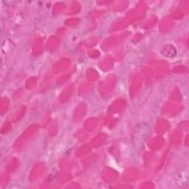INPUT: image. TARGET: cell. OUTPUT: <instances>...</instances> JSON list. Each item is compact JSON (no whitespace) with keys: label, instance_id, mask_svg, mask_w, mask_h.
Listing matches in <instances>:
<instances>
[{"label":"cell","instance_id":"18","mask_svg":"<svg viewBox=\"0 0 189 189\" xmlns=\"http://www.w3.org/2000/svg\"><path fill=\"white\" fill-rule=\"evenodd\" d=\"M104 141V137L103 135H98V137H97L96 138L92 141V144H93L94 146H98L100 145L103 143Z\"/></svg>","mask_w":189,"mask_h":189},{"label":"cell","instance_id":"23","mask_svg":"<svg viewBox=\"0 0 189 189\" xmlns=\"http://www.w3.org/2000/svg\"><path fill=\"white\" fill-rule=\"evenodd\" d=\"M33 80V78H31V79H30V80L28 81H27V87H28V88H31V87H33L34 86V84H35V81H36V80H34L33 81H32Z\"/></svg>","mask_w":189,"mask_h":189},{"label":"cell","instance_id":"16","mask_svg":"<svg viewBox=\"0 0 189 189\" xmlns=\"http://www.w3.org/2000/svg\"><path fill=\"white\" fill-rule=\"evenodd\" d=\"M123 105H124L123 101L117 100V101H116V102L115 103L114 105L112 106V109H113V110L117 112V111H119L121 109H123Z\"/></svg>","mask_w":189,"mask_h":189},{"label":"cell","instance_id":"17","mask_svg":"<svg viewBox=\"0 0 189 189\" xmlns=\"http://www.w3.org/2000/svg\"><path fill=\"white\" fill-rule=\"evenodd\" d=\"M89 150H90V149H89V146H84L83 147H81L80 149L78 150V152L76 151V155H78V157H80V156H82V155H84V154H87L88 151H89Z\"/></svg>","mask_w":189,"mask_h":189},{"label":"cell","instance_id":"6","mask_svg":"<svg viewBox=\"0 0 189 189\" xmlns=\"http://www.w3.org/2000/svg\"><path fill=\"white\" fill-rule=\"evenodd\" d=\"M67 62H68L67 61L64 60L59 62L57 64H55V70H56V72H61V71H63L64 70H66L69 66V64H67Z\"/></svg>","mask_w":189,"mask_h":189},{"label":"cell","instance_id":"3","mask_svg":"<svg viewBox=\"0 0 189 189\" xmlns=\"http://www.w3.org/2000/svg\"><path fill=\"white\" fill-rule=\"evenodd\" d=\"M42 173H43V166L41 164L36 165V166H35L32 173H31L30 179H31V180H35V179H38L42 175Z\"/></svg>","mask_w":189,"mask_h":189},{"label":"cell","instance_id":"15","mask_svg":"<svg viewBox=\"0 0 189 189\" xmlns=\"http://www.w3.org/2000/svg\"><path fill=\"white\" fill-rule=\"evenodd\" d=\"M8 105H9V101L8 100V98H2V100H1V104H0L1 112H5V110H7L8 108Z\"/></svg>","mask_w":189,"mask_h":189},{"label":"cell","instance_id":"11","mask_svg":"<svg viewBox=\"0 0 189 189\" xmlns=\"http://www.w3.org/2000/svg\"><path fill=\"white\" fill-rule=\"evenodd\" d=\"M17 166H18V163H17V161L16 160V159H11L10 162L8 163L7 165V170L9 171H14V170H16L17 168Z\"/></svg>","mask_w":189,"mask_h":189},{"label":"cell","instance_id":"4","mask_svg":"<svg viewBox=\"0 0 189 189\" xmlns=\"http://www.w3.org/2000/svg\"><path fill=\"white\" fill-rule=\"evenodd\" d=\"M141 78L139 75H136L134 76V78L132 81V89H131V92L133 93H137V90H139L140 87H141Z\"/></svg>","mask_w":189,"mask_h":189},{"label":"cell","instance_id":"20","mask_svg":"<svg viewBox=\"0 0 189 189\" xmlns=\"http://www.w3.org/2000/svg\"><path fill=\"white\" fill-rule=\"evenodd\" d=\"M87 75H88V78L90 79V80H96L98 77V74L96 72V70L89 71L87 72Z\"/></svg>","mask_w":189,"mask_h":189},{"label":"cell","instance_id":"14","mask_svg":"<svg viewBox=\"0 0 189 189\" xmlns=\"http://www.w3.org/2000/svg\"><path fill=\"white\" fill-rule=\"evenodd\" d=\"M71 92H72V89H71L70 87L67 88V89L63 92V93L61 94V96L60 97L61 101H66V100H67V98H69V97L70 96Z\"/></svg>","mask_w":189,"mask_h":189},{"label":"cell","instance_id":"9","mask_svg":"<svg viewBox=\"0 0 189 189\" xmlns=\"http://www.w3.org/2000/svg\"><path fill=\"white\" fill-rule=\"evenodd\" d=\"M168 127V124L166 121H160L158 122L157 125V132H160V133H162V132H166Z\"/></svg>","mask_w":189,"mask_h":189},{"label":"cell","instance_id":"7","mask_svg":"<svg viewBox=\"0 0 189 189\" xmlns=\"http://www.w3.org/2000/svg\"><path fill=\"white\" fill-rule=\"evenodd\" d=\"M104 174H105V176H104V178L107 182H111V181H113L114 179H115L116 174L115 172H114L112 170H110V171H106Z\"/></svg>","mask_w":189,"mask_h":189},{"label":"cell","instance_id":"19","mask_svg":"<svg viewBox=\"0 0 189 189\" xmlns=\"http://www.w3.org/2000/svg\"><path fill=\"white\" fill-rule=\"evenodd\" d=\"M34 52H36V53H39L41 52V50H42V42L41 41L38 40L35 42V44H34Z\"/></svg>","mask_w":189,"mask_h":189},{"label":"cell","instance_id":"2","mask_svg":"<svg viewBox=\"0 0 189 189\" xmlns=\"http://www.w3.org/2000/svg\"><path fill=\"white\" fill-rule=\"evenodd\" d=\"M161 53L166 57H173L176 55V50L173 46L166 45L162 47L160 50Z\"/></svg>","mask_w":189,"mask_h":189},{"label":"cell","instance_id":"13","mask_svg":"<svg viewBox=\"0 0 189 189\" xmlns=\"http://www.w3.org/2000/svg\"><path fill=\"white\" fill-rule=\"evenodd\" d=\"M80 107H78L77 110H76V112H75V114H76V118L75 119H81V117H82L85 114V106L84 105H81L79 106Z\"/></svg>","mask_w":189,"mask_h":189},{"label":"cell","instance_id":"22","mask_svg":"<svg viewBox=\"0 0 189 189\" xmlns=\"http://www.w3.org/2000/svg\"><path fill=\"white\" fill-rule=\"evenodd\" d=\"M10 129V126L9 125L8 123H5V125L2 126V133H7L8 132H9Z\"/></svg>","mask_w":189,"mask_h":189},{"label":"cell","instance_id":"8","mask_svg":"<svg viewBox=\"0 0 189 189\" xmlns=\"http://www.w3.org/2000/svg\"><path fill=\"white\" fill-rule=\"evenodd\" d=\"M58 44H59V40H58L57 38L52 37V38H50L48 43H47V44H48V48L51 50H54L55 48H57Z\"/></svg>","mask_w":189,"mask_h":189},{"label":"cell","instance_id":"12","mask_svg":"<svg viewBox=\"0 0 189 189\" xmlns=\"http://www.w3.org/2000/svg\"><path fill=\"white\" fill-rule=\"evenodd\" d=\"M96 126H97V121L96 119H90L85 123V126L88 131H92L94 128L96 127Z\"/></svg>","mask_w":189,"mask_h":189},{"label":"cell","instance_id":"5","mask_svg":"<svg viewBox=\"0 0 189 189\" xmlns=\"http://www.w3.org/2000/svg\"><path fill=\"white\" fill-rule=\"evenodd\" d=\"M163 143V141H162V138L160 137H157V138H154L152 141H150V143H149V146L151 149H159L160 147H161V146Z\"/></svg>","mask_w":189,"mask_h":189},{"label":"cell","instance_id":"21","mask_svg":"<svg viewBox=\"0 0 189 189\" xmlns=\"http://www.w3.org/2000/svg\"><path fill=\"white\" fill-rule=\"evenodd\" d=\"M8 181V176L7 174H2L1 177V184L2 186L7 184Z\"/></svg>","mask_w":189,"mask_h":189},{"label":"cell","instance_id":"1","mask_svg":"<svg viewBox=\"0 0 189 189\" xmlns=\"http://www.w3.org/2000/svg\"><path fill=\"white\" fill-rule=\"evenodd\" d=\"M37 129H38V126H31L28 129H27L25 131V132H23V134H22L19 138L17 140V141L15 143V148L17 150H19L20 149H22V148L25 146V143H27V141H28L29 139H30L35 134V133H36Z\"/></svg>","mask_w":189,"mask_h":189},{"label":"cell","instance_id":"10","mask_svg":"<svg viewBox=\"0 0 189 189\" xmlns=\"http://www.w3.org/2000/svg\"><path fill=\"white\" fill-rule=\"evenodd\" d=\"M137 177V172H136V170H132V169H129V171H127V172L125 174V179L126 180H133L134 179Z\"/></svg>","mask_w":189,"mask_h":189}]
</instances>
